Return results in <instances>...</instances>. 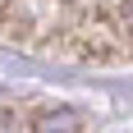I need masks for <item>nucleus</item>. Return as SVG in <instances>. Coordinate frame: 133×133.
Wrapping results in <instances>:
<instances>
[{
	"instance_id": "f03ea898",
	"label": "nucleus",
	"mask_w": 133,
	"mask_h": 133,
	"mask_svg": "<svg viewBox=\"0 0 133 133\" xmlns=\"http://www.w3.org/2000/svg\"><path fill=\"white\" fill-rule=\"evenodd\" d=\"M124 18H129V23H133V0H124Z\"/></svg>"
},
{
	"instance_id": "f257e3e1",
	"label": "nucleus",
	"mask_w": 133,
	"mask_h": 133,
	"mask_svg": "<svg viewBox=\"0 0 133 133\" xmlns=\"http://www.w3.org/2000/svg\"><path fill=\"white\" fill-rule=\"evenodd\" d=\"M83 124H87V115L78 106H51L32 119V133H83Z\"/></svg>"
}]
</instances>
